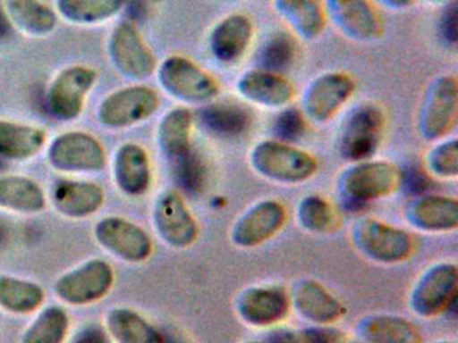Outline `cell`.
Segmentation results:
<instances>
[{"label":"cell","instance_id":"obj_1","mask_svg":"<svg viewBox=\"0 0 458 343\" xmlns=\"http://www.w3.org/2000/svg\"><path fill=\"white\" fill-rule=\"evenodd\" d=\"M250 163L259 176L281 184H300L318 171L312 155L278 139L259 142L251 149Z\"/></svg>","mask_w":458,"mask_h":343},{"label":"cell","instance_id":"obj_2","mask_svg":"<svg viewBox=\"0 0 458 343\" xmlns=\"http://www.w3.org/2000/svg\"><path fill=\"white\" fill-rule=\"evenodd\" d=\"M157 79L168 96L184 104H208L219 94L216 78L181 55L168 56L159 64Z\"/></svg>","mask_w":458,"mask_h":343},{"label":"cell","instance_id":"obj_3","mask_svg":"<svg viewBox=\"0 0 458 343\" xmlns=\"http://www.w3.org/2000/svg\"><path fill=\"white\" fill-rule=\"evenodd\" d=\"M401 180L402 172L388 161H359L343 172L339 192L347 203L366 204L393 195Z\"/></svg>","mask_w":458,"mask_h":343},{"label":"cell","instance_id":"obj_4","mask_svg":"<svg viewBox=\"0 0 458 343\" xmlns=\"http://www.w3.org/2000/svg\"><path fill=\"white\" fill-rule=\"evenodd\" d=\"M351 238L361 255L380 264L404 262L414 251V238L409 232L371 217L358 220Z\"/></svg>","mask_w":458,"mask_h":343},{"label":"cell","instance_id":"obj_5","mask_svg":"<svg viewBox=\"0 0 458 343\" xmlns=\"http://www.w3.org/2000/svg\"><path fill=\"white\" fill-rule=\"evenodd\" d=\"M114 283L112 265L106 260L90 259L61 275L55 283V294L66 305H92L106 297Z\"/></svg>","mask_w":458,"mask_h":343},{"label":"cell","instance_id":"obj_6","mask_svg":"<svg viewBox=\"0 0 458 343\" xmlns=\"http://www.w3.org/2000/svg\"><path fill=\"white\" fill-rule=\"evenodd\" d=\"M385 113L375 104L356 107L343 125L339 152L345 160L367 161L377 153L385 131Z\"/></svg>","mask_w":458,"mask_h":343},{"label":"cell","instance_id":"obj_7","mask_svg":"<svg viewBox=\"0 0 458 343\" xmlns=\"http://www.w3.org/2000/svg\"><path fill=\"white\" fill-rule=\"evenodd\" d=\"M458 113V82L453 75H442L428 86L418 117L422 138L438 141L454 128Z\"/></svg>","mask_w":458,"mask_h":343},{"label":"cell","instance_id":"obj_8","mask_svg":"<svg viewBox=\"0 0 458 343\" xmlns=\"http://www.w3.org/2000/svg\"><path fill=\"white\" fill-rule=\"evenodd\" d=\"M458 268L453 263L431 265L410 294V307L420 318H434L449 310L457 299Z\"/></svg>","mask_w":458,"mask_h":343},{"label":"cell","instance_id":"obj_9","mask_svg":"<svg viewBox=\"0 0 458 343\" xmlns=\"http://www.w3.org/2000/svg\"><path fill=\"white\" fill-rule=\"evenodd\" d=\"M47 160L55 171L92 173L106 168V155L101 142L84 131H68L53 139Z\"/></svg>","mask_w":458,"mask_h":343},{"label":"cell","instance_id":"obj_10","mask_svg":"<svg viewBox=\"0 0 458 343\" xmlns=\"http://www.w3.org/2000/svg\"><path fill=\"white\" fill-rule=\"evenodd\" d=\"M160 99L148 86L135 85L109 94L98 109V121L106 128L123 129L144 122L157 113Z\"/></svg>","mask_w":458,"mask_h":343},{"label":"cell","instance_id":"obj_11","mask_svg":"<svg viewBox=\"0 0 458 343\" xmlns=\"http://www.w3.org/2000/svg\"><path fill=\"white\" fill-rule=\"evenodd\" d=\"M356 83L345 72L318 75L302 94V114L315 123L331 121L355 93Z\"/></svg>","mask_w":458,"mask_h":343},{"label":"cell","instance_id":"obj_12","mask_svg":"<svg viewBox=\"0 0 458 343\" xmlns=\"http://www.w3.org/2000/svg\"><path fill=\"white\" fill-rule=\"evenodd\" d=\"M93 232L98 243L123 262L139 264L148 260L154 251L148 233L140 225L123 217H104L95 225Z\"/></svg>","mask_w":458,"mask_h":343},{"label":"cell","instance_id":"obj_13","mask_svg":"<svg viewBox=\"0 0 458 343\" xmlns=\"http://www.w3.org/2000/svg\"><path fill=\"white\" fill-rule=\"evenodd\" d=\"M98 77V71L87 66H72L63 70L47 91L50 114L60 121L79 118Z\"/></svg>","mask_w":458,"mask_h":343},{"label":"cell","instance_id":"obj_14","mask_svg":"<svg viewBox=\"0 0 458 343\" xmlns=\"http://www.w3.org/2000/svg\"><path fill=\"white\" fill-rule=\"evenodd\" d=\"M152 222L159 238L173 248H189L199 235L197 220L175 190H165L155 201Z\"/></svg>","mask_w":458,"mask_h":343},{"label":"cell","instance_id":"obj_15","mask_svg":"<svg viewBox=\"0 0 458 343\" xmlns=\"http://www.w3.org/2000/svg\"><path fill=\"white\" fill-rule=\"evenodd\" d=\"M109 55L117 71L131 80L147 79L157 69L154 53L130 21H123L112 32Z\"/></svg>","mask_w":458,"mask_h":343},{"label":"cell","instance_id":"obj_16","mask_svg":"<svg viewBox=\"0 0 458 343\" xmlns=\"http://www.w3.org/2000/svg\"><path fill=\"white\" fill-rule=\"evenodd\" d=\"M326 15L348 39L371 43L385 32L382 16L372 0H326Z\"/></svg>","mask_w":458,"mask_h":343},{"label":"cell","instance_id":"obj_17","mask_svg":"<svg viewBox=\"0 0 458 343\" xmlns=\"http://www.w3.org/2000/svg\"><path fill=\"white\" fill-rule=\"evenodd\" d=\"M286 220L283 204L262 200L246 209L233 225L232 240L241 248H254L277 235Z\"/></svg>","mask_w":458,"mask_h":343},{"label":"cell","instance_id":"obj_18","mask_svg":"<svg viewBox=\"0 0 458 343\" xmlns=\"http://www.w3.org/2000/svg\"><path fill=\"white\" fill-rule=\"evenodd\" d=\"M291 297L283 287L254 286L243 289L235 302L238 316L254 327H269L288 316Z\"/></svg>","mask_w":458,"mask_h":343},{"label":"cell","instance_id":"obj_19","mask_svg":"<svg viewBox=\"0 0 458 343\" xmlns=\"http://www.w3.org/2000/svg\"><path fill=\"white\" fill-rule=\"evenodd\" d=\"M235 88L246 101L267 109L288 106L294 98L293 85L285 77L264 69L243 72Z\"/></svg>","mask_w":458,"mask_h":343},{"label":"cell","instance_id":"obj_20","mask_svg":"<svg viewBox=\"0 0 458 343\" xmlns=\"http://www.w3.org/2000/svg\"><path fill=\"white\" fill-rule=\"evenodd\" d=\"M291 303L302 318L320 326L335 323L345 314L343 303L313 279H302L293 287Z\"/></svg>","mask_w":458,"mask_h":343},{"label":"cell","instance_id":"obj_21","mask_svg":"<svg viewBox=\"0 0 458 343\" xmlns=\"http://www.w3.org/2000/svg\"><path fill=\"white\" fill-rule=\"evenodd\" d=\"M406 219L422 232H450L458 227V201L441 195H420L406 208Z\"/></svg>","mask_w":458,"mask_h":343},{"label":"cell","instance_id":"obj_22","mask_svg":"<svg viewBox=\"0 0 458 343\" xmlns=\"http://www.w3.org/2000/svg\"><path fill=\"white\" fill-rule=\"evenodd\" d=\"M114 176L117 188L124 195L132 197L144 195L152 181L148 153L138 144L122 145L114 155Z\"/></svg>","mask_w":458,"mask_h":343},{"label":"cell","instance_id":"obj_23","mask_svg":"<svg viewBox=\"0 0 458 343\" xmlns=\"http://www.w3.org/2000/svg\"><path fill=\"white\" fill-rule=\"evenodd\" d=\"M52 198L63 216L85 219L100 211L106 193L96 182L63 180L53 188Z\"/></svg>","mask_w":458,"mask_h":343},{"label":"cell","instance_id":"obj_24","mask_svg":"<svg viewBox=\"0 0 458 343\" xmlns=\"http://www.w3.org/2000/svg\"><path fill=\"white\" fill-rule=\"evenodd\" d=\"M253 23L243 13H233L222 19L210 34V50L224 63L242 58L253 39Z\"/></svg>","mask_w":458,"mask_h":343},{"label":"cell","instance_id":"obj_25","mask_svg":"<svg viewBox=\"0 0 458 343\" xmlns=\"http://www.w3.org/2000/svg\"><path fill=\"white\" fill-rule=\"evenodd\" d=\"M359 337L366 343H420V330L398 315L377 314L364 316L356 326Z\"/></svg>","mask_w":458,"mask_h":343},{"label":"cell","instance_id":"obj_26","mask_svg":"<svg viewBox=\"0 0 458 343\" xmlns=\"http://www.w3.org/2000/svg\"><path fill=\"white\" fill-rule=\"evenodd\" d=\"M47 131L37 126L0 120V157L25 161L41 152Z\"/></svg>","mask_w":458,"mask_h":343},{"label":"cell","instance_id":"obj_27","mask_svg":"<svg viewBox=\"0 0 458 343\" xmlns=\"http://www.w3.org/2000/svg\"><path fill=\"white\" fill-rule=\"evenodd\" d=\"M275 10L304 40L316 39L326 27V10L318 0H275Z\"/></svg>","mask_w":458,"mask_h":343},{"label":"cell","instance_id":"obj_28","mask_svg":"<svg viewBox=\"0 0 458 343\" xmlns=\"http://www.w3.org/2000/svg\"><path fill=\"white\" fill-rule=\"evenodd\" d=\"M106 330L116 343H163V335L132 308H112L106 316Z\"/></svg>","mask_w":458,"mask_h":343},{"label":"cell","instance_id":"obj_29","mask_svg":"<svg viewBox=\"0 0 458 343\" xmlns=\"http://www.w3.org/2000/svg\"><path fill=\"white\" fill-rule=\"evenodd\" d=\"M47 206L44 189L25 176L0 177V208L18 213H38Z\"/></svg>","mask_w":458,"mask_h":343},{"label":"cell","instance_id":"obj_30","mask_svg":"<svg viewBox=\"0 0 458 343\" xmlns=\"http://www.w3.org/2000/svg\"><path fill=\"white\" fill-rule=\"evenodd\" d=\"M10 21L31 37H45L57 26V15L41 0H4Z\"/></svg>","mask_w":458,"mask_h":343},{"label":"cell","instance_id":"obj_31","mask_svg":"<svg viewBox=\"0 0 458 343\" xmlns=\"http://www.w3.org/2000/svg\"><path fill=\"white\" fill-rule=\"evenodd\" d=\"M45 291L39 284L12 275H0V308L15 315L36 313L44 305Z\"/></svg>","mask_w":458,"mask_h":343},{"label":"cell","instance_id":"obj_32","mask_svg":"<svg viewBox=\"0 0 458 343\" xmlns=\"http://www.w3.org/2000/svg\"><path fill=\"white\" fill-rule=\"evenodd\" d=\"M192 114L186 107L170 110L157 128V144L170 160L191 149Z\"/></svg>","mask_w":458,"mask_h":343},{"label":"cell","instance_id":"obj_33","mask_svg":"<svg viewBox=\"0 0 458 343\" xmlns=\"http://www.w3.org/2000/svg\"><path fill=\"white\" fill-rule=\"evenodd\" d=\"M69 315L60 305L44 308L22 335V343H64L69 331Z\"/></svg>","mask_w":458,"mask_h":343},{"label":"cell","instance_id":"obj_34","mask_svg":"<svg viewBox=\"0 0 458 343\" xmlns=\"http://www.w3.org/2000/svg\"><path fill=\"white\" fill-rule=\"evenodd\" d=\"M125 0H57L58 13L76 24L103 23L120 13Z\"/></svg>","mask_w":458,"mask_h":343},{"label":"cell","instance_id":"obj_35","mask_svg":"<svg viewBox=\"0 0 458 343\" xmlns=\"http://www.w3.org/2000/svg\"><path fill=\"white\" fill-rule=\"evenodd\" d=\"M297 220L308 232L327 235L340 227V217L335 206L318 195L305 196L297 206Z\"/></svg>","mask_w":458,"mask_h":343},{"label":"cell","instance_id":"obj_36","mask_svg":"<svg viewBox=\"0 0 458 343\" xmlns=\"http://www.w3.org/2000/svg\"><path fill=\"white\" fill-rule=\"evenodd\" d=\"M202 120L210 130L225 136H234L248 128L250 115L237 105L214 104L203 109Z\"/></svg>","mask_w":458,"mask_h":343},{"label":"cell","instance_id":"obj_37","mask_svg":"<svg viewBox=\"0 0 458 343\" xmlns=\"http://www.w3.org/2000/svg\"><path fill=\"white\" fill-rule=\"evenodd\" d=\"M428 171L438 179H455L458 176V142L445 139L437 144L426 157Z\"/></svg>","mask_w":458,"mask_h":343},{"label":"cell","instance_id":"obj_38","mask_svg":"<svg viewBox=\"0 0 458 343\" xmlns=\"http://www.w3.org/2000/svg\"><path fill=\"white\" fill-rule=\"evenodd\" d=\"M296 48L294 42L288 35H276L262 48L259 54L261 69L277 72L285 69L293 61Z\"/></svg>","mask_w":458,"mask_h":343},{"label":"cell","instance_id":"obj_39","mask_svg":"<svg viewBox=\"0 0 458 343\" xmlns=\"http://www.w3.org/2000/svg\"><path fill=\"white\" fill-rule=\"evenodd\" d=\"M178 184L189 193H198L205 184V168L202 160L194 150L190 149L181 157L174 160Z\"/></svg>","mask_w":458,"mask_h":343},{"label":"cell","instance_id":"obj_40","mask_svg":"<svg viewBox=\"0 0 458 343\" xmlns=\"http://www.w3.org/2000/svg\"><path fill=\"white\" fill-rule=\"evenodd\" d=\"M270 343H345V338L339 330L318 324L300 331H280Z\"/></svg>","mask_w":458,"mask_h":343},{"label":"cell","instance_id":"obj_41","mask_svg":"<svg viewBox=\"0 0 458 343\" xmlns=\"http://www.w3.org/2000/svg\"><path fill=\"white\" fill-rule=\"evenodd\" d=\"M276 131L284 142L300 138L305 131L304 114L296 109L284 110L276 121Z\"/></svg>","mask_w":458,"mask_h":343},{"label":"cell","instance_id":"obj_42","mask_svg":"<svg viewBox=\"0 0 458 343\" xmlns=\"http://www.w3.org/2000/svg\"><path fill=\"white\" fill-rule=\"evenodd\" d=\"M458 7L457 3L452 2L445 10L441 18V32L450 45H455L458 39Z\"/></svg>","mask_w":458,"mask_h":343},{"label":"cell","instance_id":"obj_43","mask_svg":"<svg viewBox=\"0 0 458 343\" xmlns=\"http://www.w3.org/2000/svg\"><path fill=\"white\" fill-rule=\"evenodd\" d=\"M71 343H109L108 332L98 324H85L79 331H76Z\"/></svg>","mask_w":458,"mask_h":343},{"label":"cell","instance_id":"obj_44","mask_svg":"<svg viewBox=\"0 0 458 343\" xmlns=\"http://www.w3.org/2000/svg\"><path fill=\"white\" fill-rule=\"evenodd\" d=\"M375 2L379 3V4L388 8V10L402 11L411 7L415 0H375Z\"/></svg>","mask_w":458,"mask_h":343},{"label":"cell","instance_id":"obj_45","mask_svg":"<svg viewBox=\"0 0 458 343\" xmlns=\"http://www.w3.org/2000/svg\"><path fill=\"white\" fill-rule=\"evenodd\" d=\"M12 21L4 7H0V38H4L12 32Z\"/></svg>","mask_w":458,"mask_h":343},{"label":"cell","instance_id":"obj_46","mask_svg":"<svg viewBox=\"0 0 458 343\" xmlns=\"http://www.w3.org/2000/svg\"><path fill=\"white\" fill-rule=\"evenodd\" d=\"M4 225H2V222H0V241L4 240Z\"/></svg>","mask_w":458,"mask_h":343},{"label":"cell","instance_id":"obj_47","mask_svg":"<svg viewBox=\"0 0 458 343\" xmlns=\"http://www.w3.org/2000/svg\"><path fill=\"white\" fill-rule=\"evenodd\" d=\"M426 2H430V3H441V2H446V0H426Z\"/></svg>","mask_w":458,"mask_h":343},{"label":"cell","instance_id":"obj_48","mask_svg":"<svg viewBox=\"0 0 458 343\" xmlns=\"http://www.w3.org/2000/svg\"><path fill=\"white\" fill-rule=\"evenodd\" d=\"M436 343H455V342H452V340H441V342H436Z\"/></svg>","mask_w":458,"mask_h":343},{"label":"cell","instance_id":"obj_49","mask_svg":"<svg viewBox=\"0 0 458 343\" xmlns=\"http://www.w3.org/2000/svg\"><path fill=\"white\" fill-rule=\"evenodd\" d=\"M246 343H262V342H246Z\"/></svg>","mask_w":458,"mask_h":343}]
</instances>
